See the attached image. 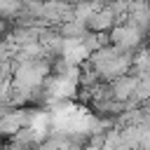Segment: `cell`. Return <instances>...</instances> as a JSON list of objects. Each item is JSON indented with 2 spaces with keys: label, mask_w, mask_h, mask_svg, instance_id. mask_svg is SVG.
Segmentation results:
<instances>
[{
  "label": "cell",
  "mask_w": 150,
  "mask_h": 150,
  "mask_svg": "<svg viewBox=\"0 0 150 150\" xmlns=\"http://www.w3.org/2000/svg\"><path fill=\"white\" fill-rule=\"evenodd\" d=\"M108 38H110V45H117V47L131 52V49H136L143 42V30L138 26H134L131 21H124V23L110 28V35Z\"/></svg>",
  "instance_id": "obj_1"
},
{
  "label": "cell",
  "mask_w": 150,
  "mask_h": 150,
  "mask_svg": "<svg viewBox=\"0 0 150 150\" xmlns=\"http://www.w3.org/2000/svg\"><path fill=\"white\" fill-rule=\"evenodd\" d=\"M87 30H89L87 23H84V21H77V19H66V21H61V26H59V35H61V38H73V40H80Z\"/></svg>",
  "instance_id": "obj_2"
},
{
  "label": "cell",
  "mask_w": 150,
  "mask_h": 150,
  "mask_svg": "<svg viewBox=\"0 0 150 150\" xmlns=\"http://www.w3.org/2000/svg\"><path fill=\"white\" fill-rule=\"evenodd\" d=\"M21 12V0H0V19L12 21Z\"/></svg>",
  "instance_id": "obj_3"
},
{
  "label": "cell",
  "mask_w": 150,
  "mask_h": 150,
  "mask_svg": "<svg viewBox=\"0 0 150 150\" xmlns=\"http://www.w3.org/2000/svg\"><path fill=\"white\" fill-rule=\"evenodd\" d=\"M145 30H148V35H150V26H148V28H145Z\"/></svg>",
  "instance_id": "obj_4"
}]
</instances>
